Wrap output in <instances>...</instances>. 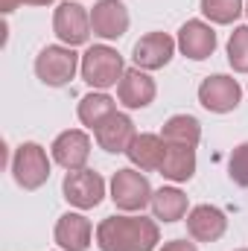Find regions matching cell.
Returning a JSON list of instances; mask_svg holds the SVG:
<instances>
[{
  "instance_id": "2e32d148",
  "label": "cell",
  "mask_w": 248,
  "mask_h": 251,
  "mask_svg": "<svg viewBox=\"0 0 248 251\" xmlns=\"http://www.w3.org/2000/svg\"><path fill=\"white\" fill-rule=\"evenodd\" d=\"M94 137H97L99 149H105L111 155H120V152H128V146L137 137V131H134L131 117L123 114V111H117V114H111L105 123L94 131Z\"/></svg>"
},
{
  "instance_id": "ffe728a7",
  "label": "cell",
  "mask_w": 248,
  "mask_h": 251,
  "mask_svg": "<svg viewBox=\"0 0 248 251\" xmlns=\"http://www.w3.org/2000/svg\"><path fill=\"white\" fill-rule=\"evenodd\" d=\"M152 213H155V219H161V222H178V219H184L187 213V196L181 193L178 187H161L152 193Z\"/></svg>"
},
{
  "instance_id": "3957f363",
  "label": "cell",
  "mask_w": 248,
  "mask_h": 251,
  "mask_svg": "<svg viewBox=\"0 0 248 251\" xmlns=\"http://www.w3.org/2000/svg\"><path fill=\"white\" fill-rule=\"evenodd\" d=\"M79 67H82V59L67 44H50L35 56V76L47 88H64Z\"/></svg>"
},
{
  "instance_id": "ac0fdd59",
  "label": "cell",
  "mask_w": 248,
  "mask_h": 251,
  "mask_svg": "<svg viewBox=\"0 0 248 251\" xmlns=\"http://www.w3.org/2000/svg\"><path fill=\"white\" fill-rule=\"evenodd\" d=\"M167 181L173 184H184L196 176V149L193 146H175V143H167V152H164V161H161V170H158Z\"/></svg>"
},
{
  "instance_id": "484cf974",
  "label": "cell",
  "mask_w": 248,
  "mask_h": 251,
  "mask_svg": "<svg viewBox=\"0 0 248 251\" xmlns=\"http://www.w3.org/2000/svg\"><path fill=\"white\" fill-rule=\"evenodd\" d=\"M21 3H24V0H0V12H3V15H12Z\"/></svg>"
},
{
  "instance_id": "4fadbf2b",
  "label": "cell",
  "mask_w": 248,
  "mask_h": 251,
  "mask_svg": "<svg viewBox=\"0 0 248 251\" xmlns=\"http://www.w3.org/2000/svg\"><path fill=\"white\" fill-rule=\"evenodd\" d=\"M181 56L193 59V62H204L213 56L216 50V32L210 24L204 21H187L184 26L178 29V38H175Z\"/></svg>"
},
{
  "instance_id": "9c48e42d",
  "label": "cell",
  "mask_w": 248,
  "mask_h": 251,
  "mask_svg": "<svg viewBox=\"0 0 248 251\" xmlns=\"http://www.w3.org/2000/svg\"><path fill=\"white\" fill-rule=\"evenodd\" d=\"M128 9L120 0H97L91 9V32L102 41H117L128 32Z\"/></svg>"
},
{
  "instance_id": "5b68a950",
  "label": "cell",
  "mask_w": 248,
  "mask_h": 251,
  "mask_svg": "<svg viewBox=\"0 0 248 251\" xmlns=\"http://www.w3.org/2000/svg\"><path fill=\"white\" fill-rule=\"evenodd\" d=\"M12 176L18 181V187L24 190H38L47 184L50 178V158H47V149L41 143H21L15 149V158H12Z\"/></svg>"
},
{
  "instance_id": "cb8c5ba5",
  "label": "cell",
  "mask_w": 248,
  "mask_h": 251,
  "mask_svg": "<svg viewBox=\"0 0 248 251\" xmlns=\"http://www.w3.org/2000/svg\"><path fill=\"white\" fill-rule=\"evenodd\" d=\"M228 176H231L234 184L248 187V140L240 143V146L231 152V158H228Z\"/></svg>"
},
{
  "instance_id": "277c9868",
  "label": "cell",
  "mask_w": 248,
  "mask_h": 251,
  "mask_svg": "<svg viewBox=\"0 0 248 251\" xmlns=\"http://www.w3.org/2000/svg\"><path fill=\"white\" fill-rule=\"evenodd\" d=\"M152 193L155 190L149 178L134 167L117 170L111 178V201L117 204V210H125V213H137L146 204H152Z\"/></svg>"
},
{
  "instance_id": "ba28073f",
  "label": "cell",
  "mask_w": 248,
  "mask_h": 251,
  "mask_svg": "<svg viewBox=\"0 0 248 251\" xmlns=\"http://www.w3.org/2000/svg\"><path fill=\"white\" fill-rule=\"evenodd\" d=\"M53 32L67 47L88 44V38H91V12H85V6H79L73 0L59 3V9L53 15Z\"/></svg>"
},
{
  "instance_id": "7402d4cb",
  "label": "cell",
  "mask_w": 248,
  "mask_h": 251,
  "mask_svg": "<svg viewBox=\"0 0 248 251\" xmlns=\"http://www.w3.org/2000/svg\"><path fill=\"white\" fill-rule=\"evenodd\" d=\"M243 12H246L243 0H201V15L210 24H219V26L234 24Z\"/></svg>"
},
{
  "instance_id": "8992f818",
  "label": "cell",
  "mask_w": 248,
  "mask_h": 251,
  "mask_svg": "<svg viewBox=\"0 0 248 251\" xmlns=\"http://www.w3.org/2000/svg\"><path fill=\"white\" fill-rule=\"evenodd\" d=\"M240 100H243V88H240V82L234 76L213 73L198 85V102H201V108H207L213 114L234 111L240 105Z\"/></svg>"
},
{
  "instance_id": "9a60e30c",
  "label": "cell",
  "mask_w": 248,
  "mask_h": 251,
  "mask_svg": "<svg viewBox=\"0 0 248 251\" xmlns=\"http://www.w3.org/2000/svg\"><path fill=\"white\" fill-rule=\"evenodd\" d=\"M53 237H56V246L62 251H88L91 237H94V225L82 213H64L56 222Z\"/></svg>"
},
{
  "instance_id": "e0dca14e",
  "label": "cell",
  "mask_w": 248,
  "mask_h": 251,
  "mask_svg": "<svg viewBox=\"0 0 248 251\" xmlns=\"http://www.w3.org/2000/svg\"><path fill=\"white\" fill-rule=\"evenodd\" d=\"M164 152H167V140L161 134H152V131H140L131 146H128V161L134 170L140 173H152V170H161V161H164Z\"/></svg>"
},
{
  "instance_id": "6da1fadb",
  "label": "cell",
  "mask_w": 248,
  "mask_h": 251,
  "mask_svg": "<svg viewBox=\"0 0 248 251\" xmlns=\"http://www.w3.org/2000/svg\"><path fill=\"white\" fill-rule=\"evenodd\" d=\"M94 237L99 251H155L161 243L158 222L146 216H108Z\"/></svg>"
},
{
  "instance_id": "f1b7e54d",
  "label": "cell",
  "mask_w": 248,
  "mask_h": 251,
  "mask_svg": "<svg viewBox=\"0 0 248 251\" xmlns=\"http://www.w3.org/2000/svg\"><path fill=\"white\" fill-rule=\"evenodd\" d=\"M237 251H248V249H237Z\"/></svg>"
},
{
  "instance_id": "7a4b0ae2",
  "label": "cell",
  "mask_w": 248,
  "mask_h": 251,
  "mask_svg": "<svg viewBox=\"0 0 248 251\" xmlns=\"http://www.w3.org/2000/svg\"><path fill=\"white\" fill-rule=\"evenodd\" d=\"M79 73H82V79H85L94 91H108V88L120 85V79H123V73H125V62L114 47H108V44H94V47L85 50Z\"/></svg>"
},
{
  "instance_id": "44dd1931",
  "label": "cell",
  "mask_w": 248,
  "mask_h": 251,
  "mask_svg": "<svg viewBox=\"0 0 248 251\" xmlns=\"http://www.w3.org/2000/svg\"><path fill=\"white\" fill-rule=\"evenodd\" d=\"M161 137L167 143H175V146H198L201 140V123L193 117V114H173L164 128H161Z\"/></svg>"
},
{
  "instance_id": "d6986e66",
  "label": "cell",
  "mask_w": 248,
  "mask_h": 251,
  "mask_svg": "<svg viewBox=\"0 0 248 251\" xmlns=\"http://www.w3.org/2000/svg\"><path fill=\"white\" fill-rule=\"evenodd\" d=\"M76 114H79L82 126H88L91 131H97L111 114H117V105H114V100H111L105 91H94V94H85V97L79 100Z\"/></svg>"
},
{
  "instance_id": "d4e9b609",
  "label": "cell",
  "mask_w": 248,
  "mask_h": 251,
  "mask_svg": "<svg viewBox=\"0 0 248 251\" xmlns=\"http://www.w3.org/2000/svg\"><path fill=\"white\" fill-rule=\"evenodd\" d=\"M158 251H198L196 243H187V240H173V243H164V249Z\"/></svg>"
},
{
  "instance_id": "7c38bea8",
  "label": "cell",
  "mask_w": 248,
  "mask_h": 251,
  "mask_svg": "<svg viewBox=\"0 0 248 251\" xmlns=\"http://www.w3.org/2000/svg\"><path fill=\"white\" fill-rule=\"evenodd\" d=\"M228 231V216L213 204H196L187 213V234L196 243H216Z\"/></svg>"
},
{
  "instance_id": "30bf717a",
  "label": "cell",
  "mask_w": 248,
  "mask_h": 251,
  "mask_svg": "<svg viewBox=\"0 0 248 251\" xmlns=\"http://www.w3.org/2000/svg\"><path fill=\"white\" fill-rule=\"evenodd\" d=\"M50 152H53V161H56L62 170H67V173L85 170V164H88V158H91V137H88L82 128H67V131H62V134L53 140Z\"/></svg>"
},
{
  "instance_id": "83f0119b",
  "label": "cell",
  "mask_w": 248,
  "mask_h": 251,
  "mask_svg": "<svg viewBox=\"0 0 248 251\" xmlns=\"http://www.w3.org/2000/svg\"><path fill=\"white\" fill-rule=\"evenodd\" d=\"M246 15H248V3H246Z\"/></svg>"
},
{
  "instance_id": "8fae6325",
  "label": "cell",
  "mask_w": 248,
  "mask_h": 251,
  "mask_svg": "<svg viewBox=\"0 0 248 251\" xmlns=\"http://www.w3.org/2000/svg\"><path fill=\"white\" fill-rule=\"evenodd\" d=\"M175 38H170L167 32H149V35H143L137 44H134V50H131V59H134V67H140V70H161V67H167V64L173 62V56H175Z\"/></svg>"
},
{
  "instance_id": "4316f807",
  "label": "cell",
  "mask_w": 248,
  "mask_h": 251,
  "mask_svg": "<svg viewBox=\"0 0 248 251\" xmlns=\"http://www.w3.org/2000/svg\"><path fill=\"white\" fill-rule=\"evenodd\" d=\"M24 3H29V6H50V3H56V0H24Z\"/></svg>"
},
{
  "instance_id": "52a82bcc",
  "label": "cell",
  "mask_w": 248,
  "mask_h": 251,
  "mask_svg": "<svg viewBox=\"0 0 248 251\" xmlns=\"http://www.w3.org/2000/svg\"><path fill=\"white\" fill-rule=\"evenodd\" d=\"M62 193L67 199V204L79 207V210H91L102 201L105 196V178L94 170H76V173H67L62 181Z\"/></svg>"
},
{
  "instance_id": "603a6c76",
  "label": "cell",
  "mask_w": 248,
  "mask_h": 251,
  "mask_svg": "<svg viewBox=\"0 0 248 251\" xmlns=\"http://www.w3.org/2000/svg\"><path fill=\"white\" fill-rule=\"evenodd\" d=\"M228 64L237 73H248V26H237L228 38Z\"/></svg>"
},
{
  "instance_id": "5bb4252c",
  "label": "cell",
  "mask_w": 248,
  "mask_h": 251,
  "mask_svg": "<svg viewBox=\"0 0 248 251\" xmlns=\"http://www.w3.org/2000/svg\"><path fill=\"white\" fill-rule=\"evenodd\" d=\"M155 94H158L155 79L146 70H140V67H128L123 73V79H120V85H117V100L123 102L125 108H131V111L152 105Z\"/></svg>"
}]
</instances>
